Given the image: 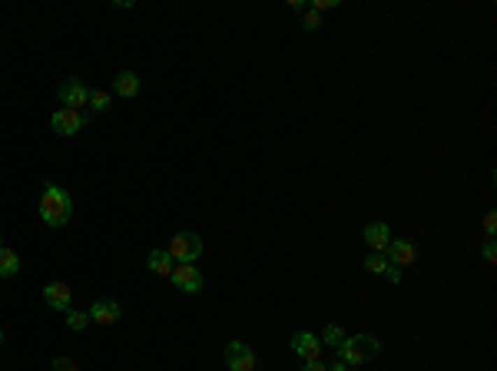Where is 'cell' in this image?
<instances>
[{"label":"cell","instance_id":"cell-1","mask_svg":"<svg viewBox=\"0 0 497 371\" xmlns=\"http://www.w3.org/2000/svg\"><path fill=\"white\" fill-rule=\"evenodd\" d=\"M73 216V199H70V192L60 189V186H53L47 182L43 186V196H40V219H43V226H50V229H60L66 226Z\"/></svg>","mask_w":497,"mask_h":371},{"label":"cell","instance_id":"cell-2","mask_svg":"<svg viewBox=\"0 0 497 371\" xmlns=\"http://www.w3.org/2000/svg\"><path fill=\"white\" fill-rule=\"evenodd\" d=\"M335 351H338V361H342V365H365L371 355L382 351V345H378L375 335H352V338H345Z\"/></svg>","mask_w":497,"mask_h":371},{"label":"cell","instance_id":"cell-3","mask_svg":"<svg viewBox=\"0 0 497 371\" xmlns=\"http://www.w3.org/2000/svg\"><path fill=\"white\" fill-rule=\"evenodd\" d=\"M166 252L173 256L176 265H192L196 259L203 256V239L196 235V232H176L169 245H166Z\"/></svg>","mask_w":497,"mask_h":371},{"label":"cell","instance_id":"cell-4","mask_svg":"<svg viewBox=\"0 0 497 371\" xmlns=\"http://www.w3.org/2000/svg\"><path fill=\"white\" fill-rule=\"evenodd\" d=\"M57 100L64 103V110H80V106H87V103H89V87L80 77H70V80H64V83H60Z\"/></svg>","mask_w":497,"mask_h":371},{"label":"cell","instance_id":"cell-5","mask_svg":"<svg viewBox=\"0 0 497 371\" xmlns=\"http://www.w3.org/2000/svg\"><path fill=\"white\" fill-rule=\"evenodd\" d=\"M169 282L176 285V292H186V295L203 292V272L196 269V265H176Z\"/></svg>","mask_w":497,"mask_h":371},{"label":"cell","instance_id":"cell-6","mask_svg":"<svg viewBox=\"0 0 497 371\" xmlns=\"http://www.w3.org/2000/svg\"><path fill=\"white\" fill-rule=\"evenodd\" d=\"M226 365H229V371H255V351L245 342H229L226 345Z\"/></svg>","mask_w":497,"mask_h":371},{"label":"cell","instance_id":"cell-7","mask_svg":"<svg viewBox=\"0 0 497 371\" xmlns=\"http://www.w3.org/2000/svg\"><path fill=\"white\" fill-rule=\"evenodd\" d=\"M83 123H87V116L80 113V110H57V113L50 116L53 133H60V136H73V133H80Z\"/></svg>","mask_w":497,"mask_h":371},{"label":"cell","instance_id":"cell-8","mask_svg":"<svg viewBox=\"0 0 497 371\" xmlns=\"http://www.w3.org/2000/svg\"><path fill=\"white\" fill-rule=\"evenodd\" d=\"M89 321H96V325H113V321H120V315H123V308H120V302H113V298H96L93 305H89Z\"/></svg>","mask_w":497,"mask_h":371},{"label":"cell","instance_id":"cell-9","mask_svg":"<svg viewBox=\"0 0 497 371\" xmlns=\"http://www.w3.org/2000/svg\"><path fill=\"white\" fill-rule=\"evenodd\" d=\"M43 302L53 308V312H70V302H73V292L66 282H50L43 289Z\"/></svg>","mask_w":497,"mask_h":371},{"label":"cell","instance_id":"cell-10","mask_svg":"<svg viewBox=\"0 0 497 371\" xmlns=\"http://www.w3.org/2000/svg\"><path fill=\"white\" fill-rule=\"evenodd\" d=\"M292 355H298V358H305V361H315L322 355L319 335H312V332L292 335Z\"/></svg>","mask_w":497,"mask_h":371},{"label":"cell","instance_id":"cell-11","mask_svg":"<svg viewBox=\"0 0 497 371\" xmlns=\"http://www.w3.org/2000/svg\"><path fill=\"white\" fill-rule=\"evenodd\" d=\"M384 259H388V265H411L415 262V245L408 242V239H395L391 235V242H388V249H384Z\"/></svg>","mask_w":497,"mask_h":371},{"label":"cell","instance_id":"cell-12","mask_svg":"<svg viewBox=\"0 0 497 371\" xmlns=\"http://www.w3.org/2000/svg\"><path fill=\"white\" fill-rule=\"evenodd\" d=\"M361 235H365V242H368L371 252H384L388 242H391V229H388V222H368Z\"/></svg>","mask_w":497,"mask_h":371},{"label":"cell","instance_id":"cell-13","mask_svg":"<svg viewBox=\"0 0 497 371\" xmlns=\"http://www.w3.org/2000/svg\"><path fill=\"white\" fill-rule=\"evenodd\" d=\"M146 269L153 272V275H163V279H169V275H173V269H176V262H173V256H169L166 249H153V252H150V259H146Z\"/></svg>","mask_w":497,"mask_h":371},{"label":"cell","instance_id":"cell-14","mask_svg":"<svg viewBox=\"0 0 497 371\" xmlns=\"http://www.w3.org/2000/svg\"><path fill=\"white\" fill-rule=\"evenodd\" d=\"M113 90H116V96H123V100H133V96L140 93V77H136L133 70H123V73L116 77Z\"/></svg>","mask_w":497,"mask_h":371},{"label":"cell","instance_id":"cell-15","mask_svg":"<svg viewBox=\"0 0 497 371\" xmlns=\"http://www.w3.org/2000/svg\"><path fill=\"white\" fill-rule=\"evenodd\" d=\"M20 272V256L13 252V249H0V279H13Z\"/></svg>","mask_w":497,"mask_h":371},{"label":"cell","instance_id":"cell-16","mask_svg":"<svg viewBox=\"0 0 497 371\" xmlns=\"http://www.w3.org/2000/svg\"><path fill=\"white\" fill-rule=\"evenodd\" d=\"M87 106L93 110V113H106V110L113 106V96H110L106 90H89V103H87Z\"/></svg>","mask_w":497,"mask_h":371},{"label":"cell","instance_id":"cell-17","mask_svg":"<svg viewBox=\"0 0 497 371\" xmlns=\"http://www.w3.org/2000/svg\"><path fill=\"white\" fill-rule=\"evenodd\" d=\"M365 269H368L371 275H384V269H388V259H384V252H368V259H365Z\"/></svg>","mask_w":497,"mask_h":371},{"label":"cell","instance_id":"cell-18","mask_svg":"<svg viewBox=\"0 0 497 371\" xmlns=\"http://www.w3.org/2000/svg\"><path fill=\"white\" fill-rule=\"evenodd\" d=\"M87 325H89V315H87V312H73V308L66 312V328H70V332H83Z\"/></svg>","mask_w":497,"mask_h":371},{"label":"cell","instance_id":"cell-19","mask_svg":"<svg viewBox=\"0 0 497 371\" xmlns=\"http://www.w3.org/2000/svg\"><path fill=\"white\" fill-rule=\"evenodd\" d=\"M345 342V332L338 328V325H325V335H322V345H331V348H338Z\"/></svg>","mask_w":497,"mask_h":371},{"label":"cell","instance_id":"cell-20","mask_svg":"<svg viewBox=\"0 0 497 371\" xmlns=\"http://www.w3.org/2000/svg\"><path fill=\"white\" fill-rule=\"evenodd\" d=\"M302 27H305V30H319L322 27V17L315 10H305V20H302Z\"/></svg>","mask_w":497,"mask_h":371},{"label":"cell","instance_id":"cell-21","mask_svg":"<svg viewBox=\"0 0 497 371\" xmlns=\"http://www.w3.org/2000/svg\"><path fill=\"white\" fill-rule=\"evenodd\" d=\"M384 279L391 282V285H401V279H405V275H401V269H398V265H388V269H384Z\"/></svg>","mask_w":497,"mask_h":371},{"label":"cell","instance_id":"cell-22","mask_svg":"<svg viewBox=\"0 0 497 371\" xmlns=\"http://www.w3.org/2000/svg\"><path fill=\"white\" fill-rule=\"evenodd\" d=\"M53 371H77V365H73L70 358H57L53 361Z\"/></svg>","mask_w":497,"mask_h":371},{"label":"cell","instance_id":"cell-23","mask_svg":"<svg viewBox=\"0 0 497 371\" xmlns=\"http://www.w3.org/2000/svg\"><path fill=\"white\" fill-rule=\"evenodd\" d=\"M484 229H487V235H494V229H497V216H494V212L484 219Z\"/></svg>","mask_w":497,"mask_h":371},{"label":"cell","instance_id":"cell-24","mask_svg":"<svg viewBox=\"0 0 497 371\" xmlns=\"http://www.w3.org/2000/svg\"><path fill=\"white\" fill-rule=\"evenodd\" d=\"M484 259H487V262H494V259H497V245L494 242L484 245Z\"/></svg>","mask_w":497,"mask_h":371},{"label":"cell","instance_id":"cell-25","mask_svg":"<svg viewBox=\"0 0 497 371\" xmlns=\"http://www.w3.org/2000/svg\"><path fill=\"white\" fill-rule=\"evenodd\" d=\"M302 371H329V368L322 365V358H315V361H308V365H305V368H302Z\"/></svg>","mask_w":497,"mask_h":371},{"label":"cell","instance_id":"cell-26","mask_svg":"<svg viewBox=\"0 0 497 371\" xmlns=\"http://www.w3.org/2000/svg\"><path fill=\"white\" fill-rule=\"evenodd\" d=\"M331 371H348V365H342V361H335V365H331Z\"/></svg>","mask_w":497,"mask_h":371},{"label":"cell","instance_id":"cell-27","mask_svg":"<svg viewBox=\"0 0 497 371\" xmlns=\"http://www.w3.org/2000/svg\"><path fill=\"white\" fill-rule=\"evenodd\" d=\"M0 249H3V235H0Z\"/></svg>","mask_w":497,"mask_h":371},{"label":"cell","instance_id":"cell-28","mask_svg":"<svg viewBox=\"0 0 497 371\" xmlns=\"http://www.w3.org/2000/svg\"><path fill=\"white\" fill-rule=\"evenodd\" d=\"M0 342H3V328H0Z\"/></svg>","mask_w":497,"mask_h":371}]
</instances>
